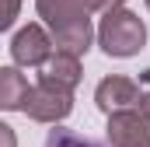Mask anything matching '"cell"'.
<instances>
[{"label": "cell", "instance_id": "1", "mask_svg": "<svg viewBox=\"0 0 150 147\" xmlns=\"http://www.w3.org/2000/svg\"><path fill=\"white\" fill-rule=\"evenodd\" d=\"M35 11L52 32L56 53L80 56L91 49L94 28H91V11L84 7V0H35Z\"/></svg>", "mask_w": 150, "mask_h": 147}, {"label": "cell", "instance_id": "2", "mask_svg": "<svg viewBox=\"0 0 150 147\" xmlns=\"http://www.w3.org/2000/svg\"><path fill=\"white\" fill-rule=\"evenodd\" d=\"M143 42H147V25L133 11H126V7L108 11L101 18V25H98V46L108 56H119V60L136 56L143 49Z\"/></svg>", "mask_w": 150, "mask_h": 147}, {"label": "cell", "instance_id": "3", "mask_svg": "<svg viewBox=\"0 0 150 147\" xmlns=\"http://www.w3.org/2000/svg\"><path fill=\"white\" fill-rule=\"evenodd\" d=\"M74 109V91H63V88H52V84H45V81H38L35 88L28 91V98H25V105L21 112L28 116V119H35V123H59V119H67Z\"/></svg>", "mask_w": 150, "mask_h": 147}, {"label": "cell", "instance_id": "4", "mask_svg": "<svg viewBox=\"0 0 150 147\" xmlns=\"http://www.w3.org/2000/svg\"><path fill=\"white\" fill-rule=\"evenodd\" d=\"M52 49H56V42H52V35H45L42 25H25L11 39V56L18 67H45L56 56Z\"/></svg>", "mask_w": 150, "mask_h": 147}, {"label": "cell", "instance_id": "5", "mask_svg": "<svg viewBox=\"0 0 150 147\" xmlns=\"http://www.w3.org/2000/svg\"><path fill=\"white\" fill-rule=\"evenodd\" d=\"M94 102H98V109L105 112V116H115V112H129V109H136V105L143 102V91H140V84H136V81L112 74V77H105V81L98 84Z\"/></svg>", "mask_w": 150, "mask_h": 147}, {"label": "cell", "instance_id": "6", "mask_svg": "<svg viewBox=\"0 0 150 147\" xmlns=\"http://www.w3.org/2000/svg\"><path fill=\"white\" fill-rule=\"evenodd\" d=\"M108 144L112 147H150V119L136 109L108 116Z\"/></svg>", "mask_w": 150, "mask_h": 147}, {"label": "cell", "instance_id": "7", "mask_svg": "<svg viewBox=\"0 0 150 147\" xmlns=\"http://www.w3.org/2000/svg\"><path fill=\"white\" fill-rule=\"evenodd\" d=\"M38 81H45V84H52V88H63V91H74L77 84H80V56L56 53V56L42 67Z\"/></svg>", "mask_w": 150, "mask_h": 147}, {"label": "cell", "instance_id": "8", "mask_svg": "<svg viewBox=\"0 0 150 147\" xmlns=\"http://www.w3.org/2000/svg\"><path fill=\"white\" fill-rule=\"evenodd\" d=\"M28 81H25V74L18 70V67H4L0 70V109L14 112L25 105V98H28Z\"/></svg>", "mask_w": 150, "mask_h": 147}, {"label": "cell", "instance_id": "9", "mask_svg": "<svg viewBox=\"0 0 150 147\" xmlns=\"http://www.w3.org/2000/svg\"><path fill=\"white\" fill-rule=\"evenodd\" d=\"M45 147H101V144H94V140L80 137V133H74V130H63V126H56V130H49Z\"/></svg>", "mask_w": 150, "mask_h": 147}, {"label": "cell", "instance_id": "10", "mask_svg": "<svg viewBox=\"0 0 150 147\" xmlns=\"http://www.w3.org/2000/svg\"><path fill=\"white\" fill-rule=\"evenodd\" d=\"M126 0H84V7L94 14V11H101V14H108V11H115V7H122Z\"/></svg>", "mask_w": 150, "mask_h": 147}, {"label": "cell", "instance_id": "11", "mask_svg": "<svg viewBox=\"0 0 150 147\" xmlns=\"http://www.w3.org/2000/svg\"><path fill=\"white\" fill-rule=\"evenodd\" d=\"M18 4H21V0H7L4 18H0V28H11V25H14V18H18Z\"/></svg>", "mask_w": 150, "mask_h": 147}, {"label": "cell", "instance_id": "12", "mask_svg": "<svg viewBox=\"0 0 150 147\" xmlns=\"http://www.w3.org/2000/svg\"><path fill=\"white\" fill-rule=\"evenodd\" d=\"M0 147H14V130H11L7 123L0 126Z\"/></svg>", "mask_w": 150, "mask_h": 147}, {"label": "cell", "instance_id": "13", "mask_svg": "<svg viewBox=\"0 0 150 147\" xmlns=\"http://www.w3.org/2000/svg\"><path fill=\"white\" fill-rule=\"evenodd\" d=\"M140 112H143V116H147V119H150V91H147V95H143V102H140Z\"/></svg>", "mask_w": 150, "mask_h": 147}, {"label": "cell", "instance_id": "14", "mask_svg": "<svg viewBox=\"0 0 150 147\" xmlns=\"http://www.w3.org/2000/svg\"><path fill=\"white\" fill-rule=\"evenodd\" d=\"M147 7H150V0H147Z\"/></svg>", "mask_w": 150, "mask_h": 147}]
</instances>
